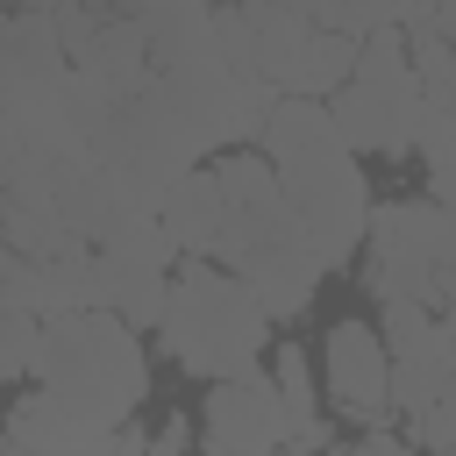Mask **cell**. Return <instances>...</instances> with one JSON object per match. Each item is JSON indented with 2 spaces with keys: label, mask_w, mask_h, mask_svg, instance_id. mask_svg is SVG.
I'll list each match as a JSON object with an SVG mask.
<instances>
[{
  "label": "cell",
  "mask_w": 456,
  "mask_h": 456,
  "mask_svg": "<svg viewBox=\"0 0 456 456\" xmlns=\"http://www.w3.org/2000/svg\"><path fill=\"white\" fill-rule=\"evenodd\" d=\"M271 164H278V185L321 256V271H342L363 256L370 242V178H363V157L342 142L335 128V107L328 100H306V93H278L271 121H264V142H256Z\"/></svg>",
  "instance_id": "1"
},
{
  "label": "cell",
  "mask_w": 456,
  "mask_h": 456,
  "mask_svg": "<svg viewBox=\"0 0 456 456\" xmlns=\"http://www.w3.org/2000/svg\"><path fill=\"white\" fill-rule=\"evenodd\" d=\"M28 385H43L71 420H86L100 435H121L150 399L142 328H128L114 306L57 314V321H43V356H36Z\"/></svg>",
  "instance_id": "2"
},
{
  "label": "cell",
  "mask_w": 456,
  "mask_h": 456,
  "mask_svg": "<svg viewBox=\"0 0 456 456\" xmlns=\"http://www.w3.org/2000/svg\"><path fill=\"white\" fill-rule=\"evenodd\" d=\"M271 314L264 299L249 292L242 271L214 264V256H185L171 271V306L157 321V349L185 370V378H235V370H256L278 342H271Z\"/></svg>",
  "instance_id": "3"
},
{
  "label": "cell",
  "mask_w": 456,
  "mask_h": 456,
  "mask_svg": "<svg viewBox=\"0 0 456 456\" xmlns=\"http://www.w3.org/2000/svg\"><path fill=\"white\" fill-rule=\"evenodd\" d=\"M328 107H335V128H342V142H349L356 157H385V164L413 157V150H420V121H428L435 100H428V86H420V71H413L406 28L363 36L356 78H349Z\"/></svg>",
  "instance_id": "4"
},
{
  "label": "cell",
  "mask_w": 456,
  "mask_h": 456,
  "mask_svg": "<svg viewBox=\"0 0 456 456\" xmlns=\"http://www.w3.org/2000/svg\"><path fill=\"white\" fill-rule=\"evenodd\" d=\"M321 392L356 428H392L399 420V399H392V342H385L378 321L342 314L321 335Z\"/></svg>",
  "instance_id": "5"
},
{
  "label": "cell",
  "mask_w": 456,
  "mask_h": 456,
  "mask_svg": "<svg viewBox=\"0 0 456 456\" xmlns=\"http://www.w3.org/2000/svg\"><path fill=\"white\" fill-rule=\"evenodd\" d=\"M285 442H292V420H285L271 363L207 385V399H200V456H278Z\"/></svg>",
  "instance_id": "6"
},
{
  "label": "cell",
  "mask_w": 456,
  "mask_h": 456,
  "mask_svg": "<svg viewBox=\"0 0 456 456\" xmlns=\"http://www.w3.org/2000/svg\"><path fill=\"white\" fill-rule=\"evenodd\" d=\"M7 442H21L28 456H114V435L71 420L43 385H21V399L7 406Z\"/></svg>",
  "instance_id": "7"
},
{
  "label": "cell",
  "mask_w": 456,
  "mask_h": 456,
  "mask_svg": "<svg viewBox=\"0 0 456 456\" xmlns=\"http://www.w3.org/2000/svg\"><path fill=\"white\" fill-rule=\"evenodd\" d=\"M64 71H71V50H64L57 14H7V28H0V93L57 86Z\"/></svg>",
  "instance_id": "8"
},
{
  "label": "cell",
  "mask_w": 456,
  "mask_h": 456,
  "mask_svg": "<svg viewBox=\"0 0 456 456\" xmlns=\"http://www.w3.org/2000/svg\"><path fill=\"white\" fill-rule=\"evenodd\" d=\"M86 78H100L114 100H135L150 78H157V57H150V36H142V21H128V14H107L100 28H93V43L71 57Z\"/></svg>",
  "instance_id": "9"
},
{
  "label": "cell",
  "mask_w": 456,
  "mask_h": 456,
  "mask_svg": "<svg viewBox=\"0 0 456 456\" xmlns=\"http://www.w3.org/2000/svg\"><path fill=\"white\" fill-rule=\"evenodd\" d=\"M157 214H164V228L178 235L185 256H214V249H221V171H214V164L178 171Z\"/></svg>",
  "instance_id": "10"
},
{
  "label": "cell",
  "mask_w": 456,
  "mask_h": 456,
  "mask_svg": "<svg viewBox=\"0 0 456 456\" xmlns=\"http://www.w3.org/2000/svg\"><path fill=\"white\" fill-rule=\"evenodd\" d=\"M242 7H249V36H256V71L285 93L292 64L314 43V14H306V0H242Z\"/></svg>",
  "instance_id": "11"
},
{
  "label": "cell",
  "mask_w": 456,
  "mask_h": 456,
  "mask_svg": "<svg viewBox=\"0 0 456 456\" xmlns=\"http://www.w3.org/2000/svg\"><path fill=\"white\" fill-rule=\"evenodd\" d=\"M271 378H278V399H285L292 442L328 449V428H321V385H314V356H306L299 342H278V349H271Z\"/></svg>",
  "instance_id": "12"
},
{
  "label": "cell",
  "mask_w": 456,
  "mask_h": 456,
  "mask_svg": "<svg viewBox=\"0 0 456 456\" xmlns=\"http://www.w3.org/2000/svg\"><path fill=\"white\" fill-rule=\"evenodd\" d=\"M356 57H363V36H342V28H314L306 57L292 64L285 93H306V100H335L349 78H356Z\"/></svg>",
  "instance_id": "13"
},
{
  "label": "cell",
  "mask_w": 456,
  "mask_h": 456,
  "mask_svg": "<svg viewBox=\"0 0 456 456\" xmlns=\"http://www.w3.org/2000/svg\"><path fill=\"white\" fill-rule=\"evenodd\" d=\"M0 228H7V249H21V256H57V249H71V242H86V235H71V221L57 214V207H28V200H7L0 207Z\"/></svg>",
  "instance_id": "14"
},
{
  "label": "cell",
  "mask_w": 456,
  "mask_h": 456,
  "mask_svg": "<svg viewBox=\"0 0 456 456\" xmlns=\"http://www.w3.org/2000/svg\"><path fill=\"white\" fill-rule=\"evenodd\" d=\"M413 157H420V171H428V200L456 207V114H449V107H428Z\"/></svg>",
  "instance_id": "15"
},
{
  "label": "cell",
  "mask_w": 456,
  "mask_h": 456,
  "mask_svg": "<svg viewBox=\"0 0 456 456\" xmlns=\"http://www.w3.org/2000/svg\"><path fill=\"white\" fill-rule=\"evenodd\" d=\"M36 356H43V314H21V306H0V370L14 385L36 378Z\"/></svg>",
  "instance_id": "16"
},
{
  "label": "cell",
  "mask_w": 456,
  "mask_h": 456,
  "mask_svg": "<svg viewBox=\"0 0 456 456\" xmlns=\"http://www.w3.org/2000/svg\"><path fill=\"white\" fill-rule=\"evenodd\" d=\"M406 43H413V71H420L428 100L456 114V43H442L435 28H406Z\"/></svg>",
  "instance_id": "17"
},
{
  "label": "cell",
  "mask_w": 456,
  "mask_h": 456,
  "mask_svg": "<svg viewBox=\"0 0 456 456\" xmlns=\"http://www.w3.org/2000/svg\"><path fill=\"white\" fill-rule=\"evenodd\" d=\"M406 442H413L420 456H442V449H456V385H449L435 406H420V413L406 420Z\"/></svg>",
  "instance_id": "18"
},
{
  "label": "cell",
  "mask_w": 456,
  "mask_h": 456,
  "mask_svg": "<svg viewBox=\"0 0 456 456\" xmlns=\"http://www.w3.org/2000/svg\"><path fill=\"white\" fill-rule=\"evenodd\" d=\"M328 456H420V449H413L406 435H392V428H363L356 442H335Z\"/></svg>",
  "instance_id": "19"
},
{
  "label": "cell",
  "mask_w": 456,
  "mask_h": 456,
  "mask_svg": "<svg viewBox=\"0 0 456 456\" xmlns=\"http://www.w3.org/2000/svg\"><path fill=\"white\" fill-rule=\"evenodd\" d=\"M406 28H435L442 43H456V0H420V7L406 14Z\"/></svg>",
  "instance_id": "20"
},
{
  "label": "cell",
  "mask_w": 456,
  "mask_h": 456,
  "mask_svg": "<svg viewBox=\"0 0 456 456\" xmlns=\"http://www.w3.org/2000/svg\"><path fill=\"white\" fill-rule=\"evenodd\" d=\"M64 0H7V14H57Z\"/></svg>",
  "instance_id": "21"
},
{
  "label": "cell",
  "mask_w": 456,
  "mask_h": 456,
  "mask_svg": "<svg viewBox=\"0 0 456 456\" xmlns=\"http://www.w3.org/2000/svg\"><path fill=\"white\" fill-rule=\"evenodd\" d=\"M100 7H107V14H128V21H135V14L150 7V0H100Z\"/></svg>",
  "instance_id": "22"
},
{
  "label": "cell",
  "mask_w": 456,
  "mask_h": 456,
  "mask_svg": "<svg viewBox=\"0 0 456 456\" xmlns=\"http://www.w3.org/2000/svg\"><path fill=\"white\" fill-rule=\"evenodd\" d=\"M442 456H456V449H442Z\"/></svg>",
  "instance_id": "23"
}]
</instances>
